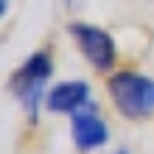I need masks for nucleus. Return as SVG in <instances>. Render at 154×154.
<instances>
[{"label": "nucleus", "mask_w": 154, "mask_h": 154, "mask_svg": "<svg viewBox=\"0 0 154 154\" xmlns=\"http://www.w3.org/2000/svg\"><path fill=\"white\" fill-rule=\"evenodd\" d=\"M53 76V62L45 51L31 53L20 67L8 76V90L20 101V106L28 115H37L39 104H45L48 95V79Z\"/></svg>", "instance_id": "1"}, {"label": "nucleus", "mask_w": 154, "mask_h": 154, "mask_svg": "<svg viewBox=\"0 0 154 154\" xmlns=\"http://www.w3.org/2000/svg\"><path fill=\"white\" fill-rule=\"evenodd\" d=\"M112 104L118 106V112L132 118V121H143V118L154 115V79L143 73H115L106 81Z\"/></svg>", "instance_id": "2"}, {"label": "nucleus", "mask_w": 154, "mask_h": 154, "mask_svg": "<svg viewBox=\"0 0 154 154\" xmlns=\"http://www.w3.org/2000/svg\"><path fill=\"white\" fill-rule=\"evenodd\" d=\"M73 42L79 45L81 56H84L95 70H109L118 59V48H115V39L109 37V31L98 28V25H90V23H70L67 25Z\"/></svg>", "instance_id": "3"}, {"label": "nucleus", "mask_w": 154, "mask_h": 154, "mask_svg": "<svg viewBox=\"0 0 154 154\" xmlns=\"http://www.w3.org/2000/svg\"><path fill=\"white\" fill-rule=\"evenodd\" d=\"M70 137H73V146L79 151H95V149L106 146V140H109V126L98 115V106L93 101L70 115Z\"/></svg>", "instance_id": "4"}, {"label": "nucleus", "mask_w": 154, "mask_h": 154, "mask_svg": "<svg viewBox=\"0 0 154 154\" xmlns=\"http://www.w3.org/2000/svg\"><path fill=\"white\" fill-rule=\"evenodd\" d=\"M90 98V84L81 79H70V81H59L56 87L48 90L45 95V109L56 112V115H73L81 106H87Z\"/></svg>", "instance_id": "5"}, {"label": "nucleus", "mask_w": 154, "mask_h": 154, "mask_svg": "<svg viewBox=\"0 0 154 154\" xmlns=\"http://www.w3.org/2000/svg\"><path fill=\"white\" fill-rule=\"evenodd\" d=\"M0 11H3V14L8 11V0H3V8H0Z\"/></svg>", "instance_id": "6"}, {"label": "nucleus", "mask_w": 154, "mask_h": 154, "mask_svg": "<svg viewBox=\"0 0 154 154\" xmlns=\"http://www.w3.org/2000/svg\"><path fill=\"white\" fill-rule=\"evenodd\" d=\"M65 3H70V6H76V3H81V0H65Z\"/></svg>", "instance_id": "7"}, {"label": "nucleus", "mask_w": 154, "mask_h": 154, "mask_svg": "<svg viewBox=\"0 0 154 154\" xmlns=\"http://www.w3.org/2000/svg\"><path fill=\"white\" fill-rule=\"evenodd\" d=\"M115 154H132V151H126V149H121V151H115Z\"/></svg>", "instance_id": "8"}]
</instances>
